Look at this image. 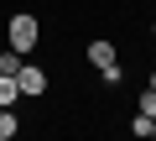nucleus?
Instances as JSON below:
<instances>
[{"label":"nucleus","instance_id":"obj_1","mask_svg":"<svg viewBox=\"0 0 156 141\" xmlns=\"http://www.w3.org/2000/svg\"><path fill=\"white\" fill-rule=\"evenodd\" d=\"M5 42H11L16 52H31V47L42 42V21H37V16H26V11H21V16H11V21H5Z\"/></svg>","mask_w":156,"mask_h":141},{"label":"nucleus","instance_id":"obj_2","mask_svg":"<svg viewBox=\"0 0 156 141\" xmlns=\"http://www.w3.org/2000/svg\"><path fill=\"white\" fill-rule=\"evenodd\" d=\"M16 84H21V99H31V94H47V73H42L37 63H21Z\"/></svg>","mask_w":156,"mask_h":141},{"label":"nucleus","instance_id":"obj_3","mask_svg":"<svg viewBox=\"0 0 156 141\" xmlns=\"http://www.w3.org/2000/svg\"><path fill=\"white\" fill-rule=\"evenodd\" d=\"M83 58H89V63H94V68H99V73H104V68H109V63H120V58H115V42H104V37H94V42H89V52H83Z\"/></svg>","mask_w":156,"mask_h":141},{"label":"nucleus","instance_id":"obj_4","mask_svg":"<svg viewBox=\"0 0 156 141\" xmlns=\"http://www.w3.org/2000/svg\"><path fill=\"white\" fill-rule=\"evenodd\" d=\"M16 99H21V84H16L11 73H0V110H11Z\"/></svg>","mask_w":156,"mask_h":141},{"label":"nucleus","instance_id":"obj_5","mask_svg":"<svg viewBox=\"0 0 156 141\" xmlns=\"http://www.w3.org/2000/svg\"><path fill=\"white\" fill-rule=\"evenodd\" d=\"M21 63H26V52H16V47H5V52H0V73H21Z\"/></svg>","mask_w":156,"mask_h":141},{"label":"nucleus","instance_id":"obj_6","mask_svg":"<svg viewBox=\"0 0 156 141\" xmlns=\"http://www.w3.org/2000/svg\"><path fill=\"white\" fill-rule=\"evenodd\" d=\"M16 131H21L16 110H0V141H16Z\"/></svg>","mask_w":156,"mask_h":141},{"label":"nucleus","instance_id":"obj_7","mask_svg":"<svg viewBox=\"0 0 156 141\" xmlns=\"http://www.w3.org/2000/svg\"><path fill=\"white\" fill-rule=\"evenodd\" d=\"M151 125H156L151 115H130V136H140V141H151Z\"/></svg>","mask_w":156,"mask_h":141},{"label":"nucleus","instance_id":"obj_8","mask_svg":"<svg viewBox=\"0 0 156 141\" xmlns=\"http://www.w3.org/2000/svg\"><path fill=\"white\" fill-rule=\"evenodd\" d=\"M135 115H151V120H156V89H146V94L135 99Z\"/></svg>","mask_w":156,"mask_h":141},{"label":"nucleus","instance_id":"obj_9","mask_svg":"<svg viewBox=\"0 0 156 141\" xmlns=\"http://www.w3.org/2000/svg\"><path fill=\"white\" fill-rule=\"evenodd\" d=\"M104 84H109V89H115V84H125V68H120V63H109V68H104Z\"/></svg>","mask_w":156,"mask_h":141},{"label":"nucleus","instance_id":"obj_10","mask_svg":"<svg viewBox=\"0 0 156 141\" xmlns=\"http://www.w3.org/2000/svg\"><path fill=\"white\" fill-rule=\"evenodd\" d=\"M151 89H156V73H151Z\"/></svg>","mask_w":156,"mask_h":141},{"label":"nucleus","instance_id":"obj_11","mask_svg":"<svg viewBox=\"0 0 156 141\" xmlns=\"http://www.w3.org/2000/svg\"><path fill=\"white\" fill-rule=\"evenodd\" d=\"M151 141H156V125H151Z\"/></svg>","mask_w":156,"mask_h":141},{"label":"nucleus","instance_id":"obj_12","mask_svg":"<svg viewBox=\"0 0 156 141\" xmlns=\"http://www.w3.org/2000/svg\"><path fill=\"white\" fill-rule=\"evenodd\" d=\"M151 32H156V21H151Z\"/></svg>","mask_w":156,"mask_h":141}]
</instances>
